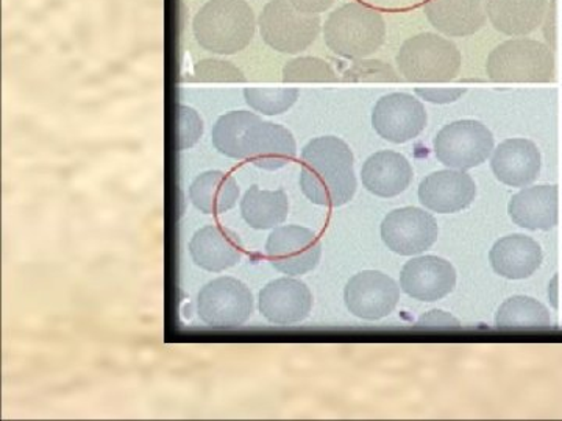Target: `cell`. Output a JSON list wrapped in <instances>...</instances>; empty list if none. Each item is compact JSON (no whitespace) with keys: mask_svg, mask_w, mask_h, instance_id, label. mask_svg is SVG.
I'll return each instance as SVG.
<instances>
[{"mask_svg":"<svg viewBox=\"0 0 562 421\" xmlns=\"http://www.w3.org/2000/svg\"><path fill=\"white\" fill-rule=\"evenodd\" d=\"M211 139L225 157L250 161L265 171L284 168L297 155V144L288 128L265 122L249 111H232L221 116Z\"/></svg>","mask_w":562,"mask_h":421,"instance_id":"obj_1","label":"cell"},{"mask_svg":"<svg viewBox=\"0 0 562 421\" xmlns=\"http://www.w3.org/2000/svg\"><path fill=\"white\" fill-rule=\"evenodd\" d=\"M353 151L336 136L310 140L302 150L301 190L314 205H346L357 192Z\"/></svg>","mask_w":562,"mask_h":421,"instance_id":"obj_2","label":"cell"},{"mask_svg":"<svg viewBox=\"0 0 562 421\" xmlns=\"http://www.w3.org/2000/svg\"><path fill=\"white\" fill-rule=\"evenodd\" d=\"M254 10L244 0H209L192 21V32L203 49L217 55H235L246 49L255 36Z\"/></svg>","mask_w":562,"mask_h":421,"instance_id":"obj_3","label":"cell"},{"mask_svg":"<svg viewBox=\"0 0 562 421\" xmlns=\"http://www.w3.org/2000/svg\"><path fill=\"white\" fill-rule=\"evenodd\" d=\"M328 49L347 60H364L386 39V22L372 7L351 2L333 11L324 25Z\"/></svg>","mask_w":562,"mask_h":421,"instance_id":"obj_4","label":"cell"},{"mask_svg":"<svg viewBox=\"0 0 562 421\" xmlns=\"http://www.w3.org/2000/svg\"><path fill=\"white\" fill-rule=\"evenodd\" d=\"M491 80L502 83H549L557 77L554 52L541 41L517 38L502 43L486 61Z\"/></svg>","mask_w":562,"mask_h":421,"instance_id":"obj_5","label":"cell"},{"mask_svg":"<svg viewBox=\"0 0 562 421\" xmlns=\"http://www.w3.org/2000/svg\"><path fill=\"white\" fill-rule=\"evenodd\" d=\"M395 62L406 80L449 81L460 73L462 57L452 41L425 32L402 44Z\"/></svg>","mask_w":562,"mask_h":421,"instance_id":"obj_6","label":"cell"},{"mask_svg":"<svg viewBox=\"0 0 562 421\" xmlns=\"http://www.w3.org/2000/svg\"><path fill=\"white\" fill-rule=\"evenodd\" d=\"M258 25L265 43L280 54H301L321 33V18L295 9L291 0L266 3Z\"/></svg>","mask_w":562,"mask_h":421,"instance_id":"obj_7","label":"cell"},{"mask_svg":"<svg viewBox=\"0 0 562 421\" xmlns=\"http://www.w3.org/2000/svg\"><path fill=\"white\" fill-rule=\"evenodd\" d=\"M432 149L447 169L469 171L490 160L494 151V135L482 122L457 121L438 132Z\"/></svg>","mask_w":562,"mask_h":421,"instance_id":"obj_8","label":"cell"},{"mask_svg":"<svg viewBox=\"0 0 562 421\" xmlns=\"http://www.w3.org/2000/svg\"><path fill=\"white\" fill-rule=\"evenodd\" d=\"M254 295L243 281L221 276L202 287L198 297V314L206 327L235 330L254 314Z\"/></svg>","mask_w":562,"mask_h":421,"instance_id":"obj_9","label":"cell"},{"mask_svg":"<svg viewBox=\"0 0 562 421\" xmlns=\"http://www.w3.org/2000/svg\"><path fill=\"white\" fill-rule=\"evenodd\" d=\"M272 268L283 275L301 276L319 264L322 246L316 232L299 225L273 228L266 242Z\"/></svg>","mask_w":562,"mask_h":421,"instance_id":"obj_10","label":"cell"},{"mask_svg":"<svg viewBox=\"0 0 562 421\" xmlns=\"http://www.w3.org/2000/svg\"><path fill=\"white\" fill-rule=\"evenodd\" d=\"M384 246L401 257H414L431 249L438 241V221L427 210L406 206L394 209L382 221Z\"/></svg>","mask_w":562,"mask_h":421,"instance_id":"obj_11","label":"cell"},{"mask_svg":"<svg viewBox=\"0 0 562 421\" xmlns=\"http://www.w3.org/2000/svg\"><path fill=\"white\" fill-rule=\"evenodd\" d=\"M427 121L424 103L406 92L384 95L372 111L373 130L392 144L416 139L427 127Z\"/></svg>","mask_w":562,"mask_h":421,"instance_id":"obj_12","label":"cell"},{"mask_svg":"<svg viewBox=\"0 0 562 421\" xmlns=\"http://www.w3.org/2000/svg\"><path fill=\"white\" fill-rule=\"evenodd\" d=\"M401 300V287L386 273H357L344 289V301L355 317L375 321L390 316Z\"/></svg>","mask_w":562,"mask_h":421,"instance_id":"obj_13","label":"cell"},{"mask_svg":"<svg viewBox=\"0 0 562 421\" xmlns=\"http://www.w3.org/2000/svg\"><path fill=\"white\" fill-rule=\"evenodd\" d=\"M457 286V271L439 257H419L403 265L401 287L414 300L435 303L452 294Z\"/></svg>","mask_w":562,"mask_h":421,"instance_id":"obj_14","label":"cell"},{"mask_svg":"<svg viewBox=\"0 0 562 421\" xmlns=\"http://www.w3.org/2000/svg\"><path fill=\"white\" fill-rule=\"evenodd\" d=\"M258 308L269 323H301L312 312L313 294L301 280H273L262 287Z\"/></svg>","mask_w":562,"mask_h":421,"instance_id":"obj_15","label":"cell"},{"mask_svg":"<svg viewBox=\"0 0 562 421\" xmlns=\"http://www.w3.org/2000/svg\"><path fill=\"white\" fill-rule=\"evenodd\" d=\"M541 150L525 138L503 140L491 155V169L495 179L509 187H528L541 173Z\"/></svg>","mask_w":562,"mask_h":421,"instance_id":"obj_16","label":"cell"},{"mask_svg":"<svg viewBox=\"0 0 562 421\" xmlns=\"http://www.w3.org/2000/svg\"><path fill=\"white\" fill-rule=\"evenodd\" d=\"M476 184L465 171L446 169L422 180L419 201L425 208L439 214H454L475 201Z\"/></svg>","mask_w":562,"mask_h":421,"instance_id":"obj_17","label":"cell"},{"mask_svg":"<svg viewBox=\"0 0 562 421\" xmlns=\"http://www.w3.org/2000/svg\"><path fill=\"white\" fill-rule=\"evenodd\" d=\"M424 11L436 31L449 38H464L486 24L487 0H425Z\"/></svg>","mask_w":562,"mask_h":421,"instance_id":"obj_18","label":"cell"},{"mask_svg":"<svg viewBox=\"0 0 562 421\" xmlns=\"http://www.w3.org/2000/svg\"><path fill=\"white\" fill-rule=\"evenodd\" d=\"M508 214L517 227L530 231H549L560 219V192L558 186L524 187L513 195Z\"/></svg>","mask_w":562,"mask_h":421,"instance_id":"obj_19","label":"cell"},{"mask_svg":"<svg viewBox=\"0 0 562 421\" xmlns=\"http://www.w3.org/2000/svg\"><path fill=\"white\" fill-rule=\"evenodd\" d=\"M413 166L402 153L376 151L361 169L362 186L376 197H397L408 190L413 181Z\"/></svg>","mask_w":562,"mask_h":421,"instance_id":"obj_20","label":"cell"},{"mask_svg":"<svg viewBox=\"0 0 562 421\" xmlns=\"http://www.w3.org/2000/svg\"><path fill=\"white\" fill-rule=\"evenodd\" d=\"M543 261L541 246L525 235H509L494 243L490 262L494 272L506 280H527Z\"/></svg>","mask_w":562,"mask_h":421,"instance_id":"obj_21","label":"cell"},{"mask_svg":"<svg viewBox=\"0 0 562 421\" xmlns=\"http://www.w3.org/2000/svg\"><path fill=\"white\" fill-rule=\"evenodd\" d=\"M190 254L194 264L203 271L220 273L238 264L241 260V247L235 232L209 225L192 236Z\"/></svg>","mask_w":562,"mask_h":421,"instance_id":"obj_22","label":"cell"},{"mask_svg":"<svg viewBox=\"0 0 562 421\" xmlns=\"http://www.w3.org/2000/svg\"><path fill=\"white\" fill-rule=\"evenodd\" d=\"M547 0H487V20L506 36H527L546 18Z\"/></svg>","mask_w":562,"mask_h":421,"instance_id":"obj_23","label":"cell"},{"mask_svg":"<svg viewBox=\"0 0 562 421\" xmlns=\"http://www.w3.org/2000/svg\"><path fill=\"white\" fill-rule=\"evenodd\" d=\"M190 201L203 214H224L238 203L239 186L228 173L203 172L191 183Z\"/></svg>","mask_w":562,"mask_h":421,"instance_id":"obj_24","label":"cell"},{"mask_svg":"<svg viewBox=\"0 0 562 421\" xmlns=\"http://www.w3.org/2000/svg\"><path fill=\"white\" fill-rule=\"evenodd\" d=\"M243 219L254 230H271L283 224L290 214L286 192L262 191L257 184L244 194L241 201Z\"/></svg>","mask_w":562,"mask_h":421,"instance_id":"obj_25","label":"cell"},{"mask_svg":"<svg viewBox=\"0 0 562 421\" xmlns=\"http://www.w3.org/2000/svg\"><path fill=\"white\" fill-rule=\"evenodd\" d=\"M552 316L541 301L525 295L508 298L495 316L501 330H547L552 328Z\"/></svg>","mask_w":562,"mask_h":421,"instance_id":"obj_26","label":"cell"},{"mask_svg":"<svg viewBox=\"0 0 562 421\" xmlns=\"http://www.w3.org/2000/svg\"><path fill=\"white\" fill-rule=\"evenodd\" d=\"M299 90H271V88H247L244 90V99L247 105L266 116H277L286 113L299 101Z\"/></svg>","mask_w":562,"mask_h":421,"instance_id":"obj_27","label":"cell"},{"mask_svg":"<svg viewBox=\"0 0 562 421\" xmlns=\"http://www.w3.org/2000/svg\"><path fill=\"white\" fill-rule=\"evenodd\" d=\"M338 80L327 61L316 57H299L283 68L284 83H328Z\"/></svg>","mask_w":562,"mask_h":421,"instance_id":"obj_28","label":"cell"},{"mask_svg":"<svg viewBox=\"0 0 562 421\" xmlns=\"http://www.w3.org/2000/svg\"><path fill=\"white\" fill-rule=\"evenodd\" d=\"M192 79L198 81H221V83H244L243 70L236 68L231 61L209 60L199 61L194 66V73Z\"/></svg>","mask_w":562,"mask_h":421,"instance_id":"obj_29","label":"cell"},{"mask_svg":"<svg viewBox=\"0 0 562 421\" xmlns=\"http://www.w3.org/2000/svg\"><path fill=\"white\" fill-rule=\"evenodd\" d=\"M346 81H398L397 70L380 60H357L346 73Z\"/></svg>","mask_w":562,"mask_h":421,"instance_id":"obj_30","label":"cell"},{"mask_svg":"<svg viewBox=\"0 0 562 421\" xmlns=\"http://www.w3.org/2000/svg\"><path fill=\"white\" fill-rule=\"evenodd\" d=\"M179 124L180 150L191 149L201 139L203 133L201 116L190 106H180Z\"/></svg>","mask_w":562,"mask_h":421,"instance_id":"obj_31","label":"cell"},{"mask_svg":"<svg viewBox=\"0 0 562 421\" xmlns=\"http://www.w3.org/2000/svg\"><path fill=\"white\" fill-rule=\"evenodd\" d=\"M417 328H438V330H460L461 323L452 314L441 311V309H432V311L424 314L416 323Z\"/></svg>","mask_w":562,"mask_h":421,"instance_id":"obj_32","label":"cell"},{"mask_svg":"<svg viewBox=\"0 0 562 421\" xmlns=\"http://www.w3.org/2000/svg\"><path fill=\"white\" fill-rule=\"evenodd\" d=\"M414 94L420 99V101L438 103V105H447V103H453L460 101L462 95L465 94V90H458V88H450V90H436V88H416Z\"/></svg>","mask_w":562,"mask_h":421,"instance_id":"obj_33","label":"cell"},{"mask_svg":"<svg viewBox=\"0 0 562 421\" xmlns=\"http://www.w3.org/2000/svg\"><path fill=\"white\" fill-rule=\"evenodd\" d=\"M543 38L547 46L553 52L557 50V0H552L547 9L546 18L542 21Z\"/></svg>","mask_w":562,"mask_h":421,"instance_id":"obj_34","label":"cell"},{"mask_svg":"<svg viewBox=\"0 0 562 421\" xmlns=\"http://www.w3.org/2000/svg\"><path fill=\"white\" fill-rule=\"evenodd\" d=\"M333 2L335 0H291L295 9L303 11V13L314 14V16H319L321 13L330 9Z\"/></svg>","mask_w":562,"mask_h":421,"instance_id":"obj_35","label":"cell"},{"mask_svg":"<svg viewBox=\"0 0 562 421\" xmlns=\"http://www.w3.org/2000/svg\"><path fill=\"white\" fill-rule=\"evenodd\" d=\"M550 300H552L553 308H558V275L554 276L552 283L549 284Z\"/></svg>","mask_w":562,"mask_h":421,"instance_id":"obj_36","label":"cell"}]
</instances>
